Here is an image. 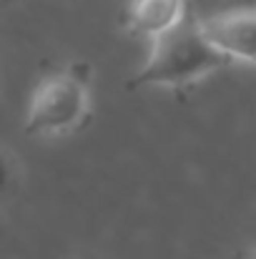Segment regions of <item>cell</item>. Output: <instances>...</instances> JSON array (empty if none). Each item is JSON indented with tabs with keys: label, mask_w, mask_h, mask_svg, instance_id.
Returning <instances> with one entry per match:
<instances>
[{
	"label": "cell",
	"mask_w": 256,
	"mask_h": 259,
	"mask_svg": "<svg viewBox=\"0 0 256 259\" xmlns=\"http://www.w3.org/2000/svg\"><path fill=\"white\" fill-rule=\"evenodd\" d=\"M186 5V0H131L121 23L131 35L156 38L173 23H178Z\"/></svg>",
	"instance_id": "4"
},
{
	"label": "cell",
	"mask_w": 256,
	"mask_h": 259,
	"mask_svg": "<svg viewBox=\"0 0 256 259\" xmlns=\"http://www.w3.org/2000/svg\"><path fill=\"white\" fill-rule=\"evenodd\" d=\"M88 81H90V63L85 61H73L61 68H48L33 91L25 116V134L45 139L81 128L90 118Z\"/></svg>",
	"instance_id": "2"
},
{
	"label": "cell",
	"mask_w": 256,
	"mask_h": 259,
	"mask_svg": "<svg viewBox=\"0 0 256 259\" xmlns=\"http://www.w3.org/2000/svg\"><path fill=\"white\" fill-rule=\"evenodd\" d=\"M15 3H20V0H0V5H15Z\"/></svg>",
	"instance_id": "7"
},
{
	"label": "cell",
	"mask_w": 256,
	"mask_h": 259,
	"mask_svg": "<svg viewBox=\"0 0 256 259\" xmlns=\"http://www.w3.org/2000/svg\"><path fill=\"white\" fill-rule=\"evenodd\" d=\"M15 186V159L0 149V199L10 194V189Z\"/></svg>",
	"instance_id": "5"
},
{
	"label": "cell",
	"mask_w": 256,
	"mask_h": 259,
	"mask_svg": "<svg viewBox=\"0 0 256 259\" xmlns=\"http://www.w3.org/2000/svg\"><path fill=\"white\" fill-rule=\"evenodd\" d=\"M231 63L234 58H229L209 40L203 20H198L188 3L178 23L153 38L146 66L133 78H128L126 88L136 91L146 86H186Z\"/></svg>",
	"instance_id": "1"
},
{
	"label": "cell",
	"mask_w": 256,
	"mask_h": 259,
	"mask_svg": "<svg viewBox=\"0 0 256 259\" xmlns=\"http://www.w3.org/2000/svg\"><path fill=\"white\" fill-rule=\"evenodd\" d=\"M209 40L234 61L256 66V8H234L203 20Z\"/></svg>",
	"instance_id": "3"
},
{
	"label": "cell",
	"mask_w": 256,
	"mask_h": 259,
	"mask_svg": "<svg viewBox=\"0 0 256 259\" xmlns=\"http://www.w3.org/2000/svg\"><path fill=\"white\" fill-rule=\"evenodd\" d=\"M236 259H256V247H251V249H244V252H241Z\"/></svg>",
	"instance_id": "6"
}]
</instances>
